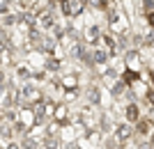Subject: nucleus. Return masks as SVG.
<instances>
[{
	"label": "nucleus",
	"instance_id": "obj_22",
	"mask_svg": "<svg viewBox=\"0 0 154 149\" xmlns=\"http://www.w3.org/2000/svg\"><path fill=\"white\" fill-rule=\"evenodd\" d=\"M7 149H21V145H14V142H12V145H9Z\"/></svg>",
	"mask_w": 154,
	"mask_h": 149
},
{
	"label": "nucleus",
	"instance_id": "obj_10",
	"mask_svg": "<svg viewBox=\"0 0 154 149\" xmlns=\"http://www.w3.org/2000/svg\"><path fill=\"white\" fill-rule=\"evenodd\" d=\"M85 34H88V39H90L92 44H94V41H97V37H99V28H97V25L88 28V32H85Z\"/></svg>",
	"mask_w": 154,
	"mask_h": 149
},
{
	"label": "nucleus",
	"instance_id": "obj_24",
	"mask_svg": "<svg viewBox=\"0 0 154 149\" xmlns=\"http://www.w3.org/2000/svg\"><path fill=\"white\" fill-rule=\"evenodd\" d=\"M149 73H152V83H154V69H152V71H149Z\"/></svg>",
	"mask_w": 154,
	"mask_h": 149
},
{
	"label": "nucleus",
	"instance_id": "obj_14",
	"mask_svg": "<svg viewBox=\"0 0 154 149\" xmlns=\"http://www.w3.org/2000/svg\"><path fill=\"white\" fill-rule=\"evenodd\" d=\"M136 78H138V73H136V71H131V69H129V71H124V80H127V83H134Z\"/></svg>",
	"mask_w": 154,
	"mask_h": 149
},
{
	"label": "nucleus",
	"instance_id": "obj_7",
	"mask_svg": "<svg viewBox=\"0 0 154 149\" xmlns=\"http://www.w3.org/2000/svg\"><path fill=\"white\" fill-rule=\"evenodd\" d=\"M101 39H103V44H106V51L113 55V53L117 51V41H115V37H113V34H103Z\"/></svg>",
	"mask_w": 154,
	"mask_h": 149
},
{
	"label": "nucleus",
	"instance_id": "obj_11",
	"mask_svg": "<svg viewBox=\"0 0 154 149\" xmlns=\"http://www.w3.org/2000/svg\"><path fill=\"white\" fill-rule=\"evenodd\" d=\"M88 99H90L92 103H99V90H97V87H90V90H88Z\"/></svg>",
	"mask_w": 154,
	"mask_h": 149
},
{
	"label": "nucleus",
	"instance_id": "obj_17",
	"mask_svg": "<svg viewBox=\"0 0 154 149\" xmlns=\"http://www.w3.org/2000/svg\"><path fill=\"white\" fill-rule=\"evenodd\" d=\"M46 67H48V69H58V60H48V62H46Z\"/></svg>",
	"mask_w": 154,
	"mask_h": 149
},
{
	"label": "nucleus",
	"instance_id": "obj_5",
	"mask_svg": "<svg viewBox=\"0 0 154 149\" xmlns=\"http://www.w3.org/2000/svg\"><path fill=\"white\" fill-rule=\"evenodd\" d=\"M110 58V53L106 51V48H97V51H92V60H94V64H106Z\"/></svg>",
	"mask_w": 154,
	"mask_h": 149
},
{
	"label": "nucleus",
	"instance_id": "obj_6",
	"mask_svg": "<svg viewBox=\"0 0 154 149\" xmlns=\"http://www.w3.org/2000/svg\"><path fill=\"white\" fill-rule=\"evenodd\" d=\"M53 119H55L58 124H64V122H67V106H64V103L55 106V112H53Z\"/></svg>",
	"mask_w": 154,
	"mask_h": 149
},
{
	"label": "nucleus",
	"instance_id": "obj_19",
	"mask_svg": "<svg viewBox=\"0 0 154 149\" xmlns=\"http://www.w3.org/2000/svg\"><path fill=\"white\" fill-rule=\"evenodd\" d=\"M2 138H7V140H9V138H12V131L7 129V126H5V129H2Z\"/></svg>",
	"mask_w": 154,
	"mask_h": 149
},
{
	"label": "nucleus",
	"instance_id": "obj_1",
	"mask_svg": "<svg viewBox=\"0 0 154 149\" xmlns=\"http://www.w3.org/2000/svg\"><path fill=\"white\" fill-rule=\"evenodd\" d=\"M37 21H39V28H42V30H51V28H55V19H53L51 9H42V12L37 14Z\"/></svg>",
	"mask_w": 154,
	"mask_h": 149
},
{
	"label": "nucleus",
	"instance_id": "obj_16",
	"mask_svg": "<svg viewBox=\"0 0 154 149\" xmlns=\"http://www.w3.org/2000/svg\"><path fill=\"white\" fill-rule=\"evenodd\" d=\"M145 99H147L149 103L154 106V90H147V92H145Z\"/></svg>",
	"mask_w": 154,
	"mask_h": 149
},
{
	"label": "nucleus",
	"instance_id": "obj_13",
	"mask_svg": "<svg viewBox=\"0 0 154 149\" xmlns=\"http://www.w3.org/2000/svg\"><path fill=\"white\" fill-rule=\"evenodd\" d=\"M44 147L46 149H58V140H55V138H46V140H44Z\"/></svg>",
	"mask_w": 154,
	"mask_h": 149
},
{
	"label": "nucleus",
	"instance_id": "obj_21",
	"mask_svg": "<svg viewBox=\"0 0 154 149\" xmlns=\"http://www.w3.org/2000/svg\"><path fill=\"white\" fill-rule=\"evenodd\" d=\"M5 83V71H2V69H0V85Z\"/></svg>",
	"mask_w": 154,
	"mask_h": 149
},
{
	"label": "nucleus",
	"instance_id": "obj_18",
	"mask_svg": "<svg viewBox=\"0 0 154 149\" xmlns=\"http://www.w3.org/2000/svg\"><path fill=\"white\" fill-rule=\"evenodd\" d=\"M145 16H147V23H149V25H152V28H154V12H149V14H145Z\"/></svg>",
	"mask_w": 154,
	"mask_h": 149
},
{
	"label": "nucleus",
	"instance_id": "obj_15",
	"mask_svg": "<svg viewBox=\"0 0 154 149\" xmlns=\"http://www.w3.org/2000/svg\"><path fill=\"white\" fill-rule=\"evenodd\" d=\"M143 44H145V46H154V32L145 34V37H143Z\"/></svg>",
	"mask_w": 154,
	"mask_h": 149
},
{
	"label": "nucleus",
	"instance_id": "obj_3",
	"mask_svg": "<svg viewBox=\"0 0 154 149\" xmlns=\"http://www.w3.org/2000/svg\"><path fill=\"white\" fill-rule=\"evenodd\" d=\"M124 115H127V122L129 124H136L138 119H140V108H138L136 103H129L127 110H124Z\"/></svg>",
	"mask_w": 154,
	"mask_h": 149
},
{
	"label": "nucleus",
	"instance_id": "obj_2",
	"mask_svg": "<svg viewBox=\"0 0 154 149\" xmlns=\"http://www.w3.org/2000/svg\"><path fill=\"white\" fill-rule=\"evenodd\" d=\"M134 133H136V129H134L129 122H124V124H120V126H117L115 138L120 140V142H124V140H129V138H134Z\"/></svg>",
	"mask_w": 154,
	"mask_h": 149
},
{
	"label": "nucleus",
	"instance_id": "obj_9",
	"mask_svg": "<svg viewBox=\"0 0 154 149\" xmlns=\"http://www.w3.org/2000/svg\"><path fill=\"white\" fill-rule=\"evenodd\" d=\"M16 73H21V78H30V76H35V73L30 71V67H26V64H19V67H16Z\"/></svg>",
	"mask_w": 154,
	"mask_h": 149
},
{
	"label": "nucleus",
	"instance_id": "obj_20",
	"mask_svg": "<svg viewBox=\"0 0 154 149\" xmlns=\"http://www.w3.org/2000/svg\"><path fill=\"white\" fill-rule=\"evenodd\" d=\"M7 12V5H5V2H0V14H5Z\"/></svg>",
	"mask_w": 154,
	"mask_h": 149
},
{
	"label": "nucleus",
	"instance_id": "obj_8",
	"mask_svg": "<svg viewBox=\"0 0 154 149\" xmlns=\"http://www.w3.org/2000/svg\"><path fill=\"white\" fill-rule=\"evenodd\" d=\"M21 94H23L26 99H32L35 94H37V90H35V87H32V85L28 83V85H23V90H21Z\"/></svg>",
	"mask_w": 154,
	"mask_h": 149
},
{
	"label": "nucleus",
	"instance_id": "obj_12",
	"mask_svg": "<svg viewBox=\"0 0 154 149\" xmlns=\"http://www.w3.org/2000/svg\"><path fill=\"white\" fill-rule=\"evenodd\" d=\"M21 16H14V14H7V16H2V25H14L16 21H19Z\"/></svg>",
	"mask_w": 154,
	"mask_h": 149
},
{
	"label": "nucleus",
	"instance_id": "obj_23",
	"mask_svg": "<svg viewBox=\"0 0 154 149\" xmlns=\"http://www.w3.org/2000/svg\"><path fill=\"white\" fill-rule=\"evenodd\" d=\"M149 142L154 145V131H152V133H149Z\"/></svg>",
	"mask_w": 154,
	"mask_h": 149
},
{
	"label": "nucleus",
	"instance_id": "obj_4",
	"mask_svg": "<svg viewBox=\"0 0 154 149\" xmlns=\"http://www.w3.org/2000/svg\"><path fill=\"white\" fill-rule=\"evenodd\" d=\"M152 122H149V119H138V122H136V133H138V136H149V133H152Z\"/></svg>",
	"mask_w": 154,
	"mask_h": 149
}]
</instances>
